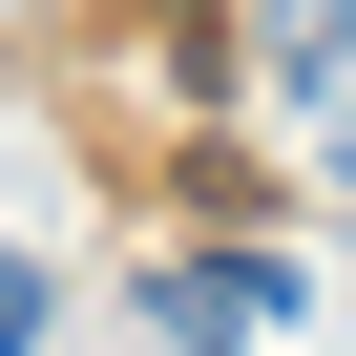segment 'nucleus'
Masks as SVG:
<instances>
[{
  "label": "nucleus",
  "mask_w": 356,
  "mask_h": 356,
  "mask_svg": "<svg viewBox=\"0 0 356 356\" xmlns=\"http://www.w3.org/2000/svg\"><path fill=\"white\" fill-rule=\"evenodd\" d=\"M147 335H168V356H252V293H231V252H168V273H147Z\"/></svg>",
  "instance_id": "nucleus-1"
},
{
  "label": "nucleus",
  "mask_w": 356,
  "mask_h": 356,
  "mask_svg": "<svg viewBox=\"0 0 356 356\" xmlns=\"http://www.w3.org/2000/svg\"><path fill=\"white\" fill-rule=\"evenodd\" d=\"M273 84H293V105H335V84H356V0H314V22H273Z\"/></svg>",
  "instance_id": "nucleus-2"
},
{
  "label": "nucleus",
  "mask_w": 356,
  "mask_h": 356,
  "mask_svg": "<svg viewBox=\"0 0 356 356\" xmlns=\"http://www.w3.org/2000/svg\"><path fill=\"white\" fill-rule=\"evenodd\" d=\"M42 335H63V273H42V252H0V356H42Z\"/></svg>",
  "instance_id": "nucleus-3"
}]
</instances>
